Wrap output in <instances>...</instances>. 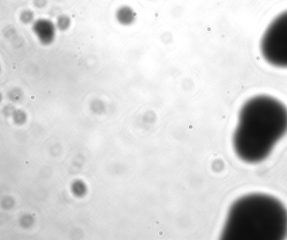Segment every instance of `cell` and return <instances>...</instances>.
<instances>
[{"mask_svg":"<svg viewBox=\"0 0 287 240\" xmlns=\"http://www.w3.org/2000/svg\"><path fill=\"white\" fill-rule=\"evenodd\" d=\"M262 56L270 64L287 68V11L270 23L262 35Z\"/></svg>","mask_w":287,"mask_h":240,"instance_id":"3957f363","label":"cell"},{"mask_svg":"<svg viewBox=\"0 0 287 240\" xmlns=\"http://www.w3.org/2000/svg\"><path fill=\"white\" fill-rule=\"evenodd\" d=\"M287 234V209L277 199L251 194L230 208L222 238L228 240H279Z\"/></svg>","mask_w":287,"mask_h":240,"instance_id":"7a4b0ae2","label":"cell"},{"mask_svg":"<svg viewBox=\"0 0 287 240\" xmlns=\"http://www.w3.org/2000/svg\"><path fill=\"white\" fill-rule=\"evenodd\" d=\"M35 6L39 8H42L45 6L47 0H34Z\"/></svg>","mask_w":287,"mask_h":240,"instance_id":"52a82bcc","label":"cell"},{"mask_svg":"<svg viewBox=\"0 0 287 240\" xmlns=\"http://www.w3.org/2000/svg\"><path fill=\"white\" fill-rule=\"evenodd\" d=\"M33 32L43 44H51L56 36V26L49 20L39 19L33 26Z\"/></svg>","mask_w":287,"mask_h":240,"instance_id":"277c9868","label":"cell"},{"mask_svg":"<svg viewBox=\"0 0 287 240\" xmlns=\"http://www.w3.org/2000/svg\"><path fill=\"white\" fill-rule=\"evenodd\" d=\"M34 17V13L32 11L26 10L21 13L20 15V20L24 24H29L33 21Z\"/></svg>","mask_w":287,"mask_h":240,"instance_id":"8992f818","label":"cell"},{"mask_svg":"<svg viewBox=\"0 0 287 240\" xmlns=\"http://www.w3.org/2000/svg\"><path fill=\"white\" fill-rule=\"evenodd\" d=\"M287 133V107L273 97L256 96L240 110L233 138L234 149L244 162H261Z\"/></svg>","mask_w":287,"mask_h":240,"instance_id":"6da1fadb","label":"cell"},{"mask_svg":"<svg viewBox=\"0 0 287 240\" xmlns=\"http://www.w3.org/2000/svg\"><path fill=\"white\" fill-rule=\"evenodd\" d=\"M70 25L71 20L69 16L63 15L58 18L56 26L59 30L65 31L69 28Z\"/></svg>","mask_w":287,"mask_h":240,"instance_id":"5b68a950","label":"cell"}]
</instances>
